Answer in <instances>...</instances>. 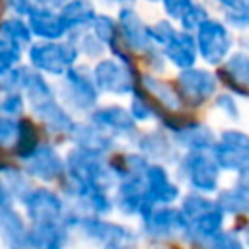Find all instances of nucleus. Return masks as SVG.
Here are the masks:
<instances>
[{"mask_svg":"<svg viewBox=\"0 0 249 249\" xmlns=\"http://www.w3.org/2000/svg\"><path fill=\"white\" fill-rule=\"evenodd\" d=\"M21 62V51L0 37V78Z\"/></svg>","mask_w":249,"mask_h":249,"instance_id":"ea45409f","label":"nucleus"},{"mask_svg":"<svg viewBox=\"0 0 249 249\" xmlns=\"http://www.w3.org/2000/svg\"><path fill=\"white\" fill-rule=\"evenodd\" d=\"M216 202L224 214H249V195L239 187L222 191Z\"/></svg>","mask_w":249,"mask_h":249,"instance_id":"2f4dec72","label":"nucleus"},{"mask_svg":"<svg viewBox=\"0 0 249 249\" xmlns=\"http://www.w3.org/2000/svg\"><path fill=\"white\" fill-rule=\"evenodd\" d=\"M142 222L148 233L158 237H169L179 231H187V218L181 208H173L169 204H156L146 208L142 214Z\"/></svg>","mask_w":249,"mask_h":249,"instance_id":"2eb2a0df","label":"nucleus"},{"mask_svg":"<svg viewBox=\"0 0 249 249\" xmlns=\"http://www.w3.org/2000/svg\"><path fill=\"white\" fill-rule=\"evenodd\" d=\"M175 88H177L183 103H187L191 107H198L216 95L218 80L210 70L191 66V68L179 70Z\"/></svg>","mask_w":249,"mask_h":249,"instance_id":"1a4fd4ad","label":"nucleus"},{"mask_svg":"<svg viewBox=\"0 0 249 249\" xmlns=\"http://www.w3.org/2000/svg\"><path fill=\"white\" fill-rule=\"evenodd\" d=\"M0 97H2V95H0Z\"/></svg>","mask_w":249,"mask_h":249,"instance_id":"864d4df0","label":"nucleus"},{"mask_svg":"<svg viewBox=\"0 0 249 249\" xmlns=\"http://www.w3.org/2000/svg\"><path fill=\"white\" fill-rule=\"evenodd\" d=\"M117 27H119V39H123L124 47L132 53L148 54L154 49H158L148 31V23L142 19V16L132 6H123L117 12Z\"/></svg>","mask_w":249,"mask_h":249,"instance_id":"9d476101","label":"nucleus"},{"mask_svg":"<svg viewBox=\"0 0 249 249\" xmlns=\"http://www.w3.org/2000/svg\"><path fill=\"white\" fill-rule=\"evenodd\" d=\"M58 12L64 18L70 33L82 31V29H89L91 21L97 16V8H95L93 0H68Z\"/></svg>","mask_w":249,"mask_h":249,"instance_id":"cd10ccee","label":"nucleus"},{"mask_svg":"<svg viewBox=\"0 0 249 249\" xmlns=\"http://www.w3.org/2000/svg\"><path fill=\"white\" fill-rule=\"evenodd\" d=\"M195 41L198 56L208 66H220L233 49V35L230 27L216 18H206L196 29H195Z\"/></svg>","mask_w":249,"mask_h":249,"instance_id":"20e7f679","label":"nucleus"},{"mask_svg":"<svg viewBox=\"0 0 249 249\" xmlns=\"http://www.w3.org/2000/svg\"><path fill=\"white\" fill-rule=\"evenodd\" d=\"M212 158L216 160L220 169L233 171V173H247L249 171V134L237 128L224 130L212 150Z\"/></svg>","mask_w":249,"mask_h":249,"instance_id":"0eeeda50","label":"nucleus"},{"mask_svg":"<svg viewBox=\"0 0 249 249\" xmlns=\"http://www.w3.org/2000/svg\"><path fill=\"white\" fill-rule=\"evenodd\" d=\"M27 103L21 91H4L0 97V113L8 117H19L25 111Z\"/></svg>","mask_w":249,"mask_h":249,"instance_id":"58836bf2","label":"nucleus"},{"mask_svg":"<svg viewBox=\"0 0 249 249\" xmlns=\"http://www.w3.org/2000/svg\"><path fill=\"white\" fill-rule=\"evenodd\" d=\"M54 91L64 109L80 115H89V111L97 107L101 95L95 86L91 68H88L86 64H74L66 74H62Z\"/></svg>","mask_w":249,"mask_h":249,"instance_id":"f257e3e1","label":"nucleus"},{"mask_svg":"<svg viewBox=\"0 0 249 249\" xmlns=\"http://www.w3.org/2000/svg\"><path fill=\"white\" fill-rule=\"evenodd\" d=\"M115 206L123 214H140L150 204L146 198V185H144V173H121L117 177V195H115Z\"/></svg>","mask_w":249,"mask_h":249,"instance_id":"dca6fc26","label":"nucleus"},{"mask_svg":"<svg viewBox=\"0 0 249 249\" xmlns=\"http://www.w3.org/2000/svg\"><path fill=\"white\" fill-rule=\"evenodd\" d=\"M78 49L70 39L62 41H35L27 47L29 66L41 74L60 78L74 64H78Z\"/></svg>","mask_w":249,"mask_h":249,"instance_id":"f03ea898","label":"nucleus"},{"mask_svg":"<svg viewBox=\"0 0 249 249\" xmlns=\"http://www.w3.org/2000/svg\"><path fill=\"white\" fill-rule=\"evenodd\" d=\"M64 171H66L68 179L76 181V183L99 185L105 189H109V185L115 183L113 169L101 154L80 150L76 146L64 158Z\"/></svg>","mask_w":249,"mask_h":249,"instance_id":"7ed1b4c3","label":"nucleus"},{"mask_svg":"<svg viewBox=\"0 0 249 249\" xmlns=\"http://www.w3.org/2000/svg\"><path fill=\"white\" fill-rule=\"evenodd\" d=\"M0 235L8 249H29L23 218L12 206L0 208Z\"/></svg>","mask_w":249,"mask_h":249,"instance_id":"393cba45","label":"nucleus"},{"mask_svg":"<svg viewBox=\"0 0 249 249\" xmlns=\"http://www.w3.org/2000/svg\"><path fill=\"white\" fill-rule=\"evenodd\" d=\"M140 84H142V91L148 93L152 99H156L160 105H163L169 113H175L181 109V105H183L181 95H179L177 88L171 86L169 82H165L154 74H144L140 78Z\"/></svg>","mask_w":249,"mask_h":249,"instance_id":"bb28decb","label":"nucleus"},{"mask_svg":"<svg viewBox=\"0 0 249 249\" xmlns=\"http://www.w3.org/2000/svg\"><path fill=\"white\" fill-rule=\"evenodd\" d=\"M222 64L230 93L249 97V53L235 51Z\"/></svg>","mask_w":249,"mask_h":249,"instance_id":"b1692460","label":"nucleus"},{"mask_svg":"<svg viewBox=\"0 0 249 249\" xmlns=\"http://www.w3.org/2000/svg\"><path fill=\"white\" fill-rule=\"evenodd\" d=\"M214 107L228 119H237L239 117V105H237V99L233 93L230 91H224V93H218L214 97Z\"/></svg>","mask_w":249,"mask_h":249,"instance_id":"a19ab883","label":"nucleus"},{"mask_svg":"<svg viewBox=\"0 0 249 249\" xmlns=\"http://www.w3.org/2000/svg\"><path fill=\"white\" fill-rule=\"evenodd\" d=\"M146 198L150 204H171L179 198V185L173 183L163 163H148L144 171Z\"/></svg>","mask_w":249,"mask_h":249,"instance_id":"6ab92c4d","label":"nucleus"},{"mask_svg":"<svg viewBox=\"0 0 249 249\" xmlns=\"http://www.w3.org/2000/svg\"><path fill=\"white\" fill-rule=\"evenodd\" d=\"M25 19H27L33 39H37V41H62L70 33V29L58 10L35 6L27 14Z\"/></svg>","mask_w":249,"mask_h":249,"instance_id":"f3484780","label":"nucleus"},{"mask_svg":"<svg viewBox=\"0 0 249 249\" xmlns=\"http://www.w3.org/2000/svg\"><path fill=\"white\" fill-rule=\"evenodd\" d=\"M128 113L136 123H146L152 119H158L160 113L152 103V97L148 93H144L142 89H134L130 93V103H128Z\"/></svg>","mask_w":249,"mask_h":249,"instance_id":"473e14b6","label":"nucleus"},{"mask_svg":"<svg viewBox=\"0 0 249 249\" xmlns=\"http://www.w3.org/2000/svg\"><path fill=\"white\" fill-rule=\"evenodd\" d=\"M0 37L4 41H8L10 45L18 47L19 51H27V47L33 43V35L31 29L27 25V19L21 16H8L0 21Z\"/></svg>","mask_w":249,"mask_h":249,"instance_id":"c85d7f7f","label":"nucleus"},{"mask_svg":"<svg viewBox=\"0 0 249 249\" xmlns=\"http://www.w3.org/2000/svg\"><path fill=\"white\" fill-rule=\"evenodd\" d=\"M160 51H161L165 62H169L177 70H185V68L195 66L196 64V58H198L195 35L191 31L181 29V27L171 35V39Z\"/></svg>","mask_w":249,"mask_h":249,"instance_id":"412c9836","label":"nucleus"},{"mask_svg":"<svg viewBox=\"0 0 249 249\" xmlns=\"http://www.w3.org/2000/svg\"><path fill=\"white\" fill-rule=\"evenodd\" d=\"M21 134V119L0 115V148H16Z\"/></svg>","mask_w":249,"mask_h":249,"instance_id":"c9c22d12","label":"nucleus"},{"mask_svg":"<svg viewBox=\"0 0 249 249\" xmlns=\"http://www.w3.org/2000/svg\"><path fill=\"white\" fill-rule=\"evenodd\" d=\"M136 148L138 152L150 161V163H167V161H177V146L173 144L171 136L167 134L165 128H152L144 134L136 136Z\"/></svg>","mask_w":249,"mask_h":249,"instance_id":"a211bd4d","label":"nucleus"},{"mask_svg":"<svg viewBox=\"0 0 249 249\" xmlns=\"http://www.w3.org/2000/svg\"><path fill=\"white\" fill-rule=\"evenodd\" d=\"M68 224L76 226L82 230V233L89 239H93L95 243H103L105 247L107 245H113V243H128V239L132 237V231L121 224H113V222H105L101 220L99 216H72L66 218Z\"/></svg>","mask_w":249,"mask_h":249,"instance_id":"4468645a","label":"nucleus"},{"mask_svg":"<svg viewBox=\"0 0 249 249\" xmlns=\"http://www.w3.org/2000/svg\"><path fill=\"white\" fill-rule=\"evenodd\" d=\"M0 177L4 179L8 191L12 196H18L19 200L23 198V195L31 189L29 187V181H27V173L18 169V167H12V165H0Z\"/></svg>","mask_w":249,"mask_h":249,"instance_id":"f704fd0d","label":"nucleus"},{"mask_svg":"<svg viewBox=\"0 0 249 249\" xmlns=\"http://www.w3.org/2000/svg\"><path fill=\"white\" fill-rule=\"evenodd\" d=\"M224 16V23L237 31L249 29V0H214Z\"/></svg>","mask_w":249,"mask_h":249,"instance_id":"c756f323","label":"nucleus"},{"mask_svg":"<svg viewBox=\"0 0 249 249\" xmlns=\"http://www.w3.org/2000/svg\"><path fill=\"white\" fill-rule=\"evenodd\" d=\"M70 140L74 142L76 148L80 150H88L93 154H101L105 156L107 152H111L115 148V138L109 136L107 132H103L99 126H95L91 121H84V123H74L72 130H70Z\"/></svg>","mask_w":249,"mask_h":249,"instance_id":"4be33fe9","label":"nucleus"},{"mask_svg":"<svg viewBox=\"0 0 249 249\" xmlns=\"http://www.w3.org/2000/svg\"><path fill=\"white\" fill-rule=\"evenodd\" d=\"M89 31L105 45V49H115L117 41H119V27H117V19L109 14H97L95 19L89 25Z\"/></svg>","mask_w":249,"mask_h":249,"instance_id":"7c9ffc66","label":"nucleus"},{"mask_svg":"<svg viewBox=\"0 0 249 249\" xmlns=\"http://www.w3.org/2000/svg\"><path fill=\"white\" fill-rule=\"evenodd\" d=\"M33 115L51 134H66L68 136L74 123H76L72 113L68 109H64L58 99L39 107L37 111H33Z\"/></svg>","mask_w":249,"mask_h":249,"instance_id":"a878e982","label":"nucleus"},{"mask_svg":"<svg viewBox=\"0 0 249 249\" xmlns=\"http://www.w3.org/2000/svg\"><path fill=\"white\" fill-rule=\"evenodd\" d=\"M91 74L99 93L130 95L136 89V70L132 60H121L117 56L97 58Z\"/></svg>","mask_w":249,"mask_h":249,"instance_id":"39448f33","label":"nucleus"},{"mask_svg":"<svg viewBox=\"0 0 249 249\" xmlns=\"http://www.w3.org/2000/svg\"><path fill=\"white\" fill-rule=\"evenodd\" d=\"M237 187H239L243 193H247V195H249V171L239 175V183H237Z\"/></svg>","mask_w":249,"mask_h":249,"instance_id":"de8ad7c7","label":"nucleus"},{"mask_svg":"<svg viewBox=\"0 0 249 249\" xmlns=\"http://www.w3.org/2000/svg\"><path fill=\"white\" fill-rule=\"evenodd\" d=\"M208 249H243V243L237 235L220 230L214 237L208 239Z\"/></svg>","mask_w":249,"mask_h":249,"instance_id":"79ce46f5","label":"nucleus"},{"mask_svg":"<svg viewBox=\"0 0 249 249\" xmlns=\"http://www.w3.org/2000/svg\"><path fill=\"white\" fill-rule=\"evenodd\" d=\"M68 241V230L62 220L37 222L27 230L29 249H64Z\"/></svg>","mask_w":249,"mask_h":249,"instance_id":"5701e85b","label":"nucleus"},{"mask_svg":"<svg viewBox=\"0 0 249 249\" xmlns=\"http://www.w3.org/2000/svg\"><path fill=\"white\" fill-rule=\"evenodd\" d=\"M19 160L23 163V171L39 181H56L64 173V158L47 142H39Z\"/></svg>","mask_w":249,"mask_h":249,"instance_id":"9b49d317","label":"nucleus"},{"mask_svg":"<svg viewBox=\"0 0 249 249\" xmlns=\"http://www.w3.org/2000/svg\"><path fill=\"white\" fill-rule=\"evenodd\" d=\"M23 208H25V214L27 218L37 224V222H58L64 218V202L62 198L47 189V187H35V189H29L23 198Z\"/></svg>","mask_w":249,"mask_h":249,"instance_id":"ddd939ff","label":"nucleus"},{"mask_svg":"<svg viewBox=\"0 0 249 249\" xmlns=\"http://www.w3.org/2000/svg\"><path fill=\"white\" fill-rule=\"evenodd\" d=\"M245 241H247V243H249V228H247V230H245Z\"/></svg>","mask_w":249,"mask_h":249,"instance_id":"3c124183","label":"nucleus"},{"mask_svg":"<svg viewBox=\"0 0 249 249\" xmlns=\"http://www.w3.org/2000/svg\"><path fill=\"white\" fill-rule=\"evenodd\" d=\"M35 6H43V8H51V10H60L68 0H33Z\"/></svg>","mask_w":249,"mask_h":249,"instance_id":"49530a36","label":"nucleus"},{"mask_svg":"<svg viewBox=\"0 0 249 249\" xmlns=\"http://www.w3.org/2000/svg\"><path fill=\"white\" fill-rule=\"evenodd\" d=\"M89 121L99 126L103 132H107L109 136L117 138H124V140H136L138 136V126L136 121L130 117L128 109L121 107V105H101L89 111Z\"/></svg>","mask_w":249,"mask_h":249,"instance_id":"f8f14e48","label":"nucleus"},{"mask_svg":"<svg viewBox=\"0 0 249 249\" xmlns=\"http://www.w3.org/2000/svg\"><path fill=\"white\" fill-rule=\"evenodd\" d=\"M181 177L196 193H214L220 183V167L210 152H185L177 160Z\"/></svg>","mask_w":249,"mask_h":249,"instance_id":"423d86ee","label":"nucleus"},{"mask_svg":"<svg viewBox=\"0 0 249 249\" xmlns=\"http://www.w3.org/2000/svg\"><path fill=\"white\" fill-rule=\"evenodd\" d=\"M158 119L161 123V128H165L167 134L171 136L173 144L177 148H183L185 152H210L216 142L214 130L204 123L177 121V119L171 121L169 117H163V115H160Z\"/></svg>","mask_w":249,"mask_h":249,"instance_id":"6e6552de","label":"nucleus"},{"mask_svg":"<svg viewBox=\"0 0 249 249\" xmlns=\"http://www.w3.org/2000/svg\"><path fill=\"white\" fill-rule=\"evenodd\" d=\"M12 198H14V196L10 195V191H8L6 183H4V179L0 177V208H2V206H10Z\"/></svg>","mask_w":249,"mask_h":249,"instance_id":"a18cd8bd","label":"nucleus"},{"mask_svg":"<svg viewBox=\"0 0 249 249\" xmlns=\"http://www.w3.org/2000/svg\"><path fill=\"white\" fill-rule=\"evenodd\" d=\"M107 4H115V6H119V8H123V6H132L134 4V0H105Z\"/></svg>","mask_w":249,"mask_h":249,"instance_id":"09e8293b","label":"nucleus"},{"mask_svg":"<svg viewBox=\"0 0 249 249\" xmlns=\"http://www.w3.org/2000/svg\"><path fill=\"white\" fill-rule=\"evenodd\" d=\"M105 249H130L128 243H113V245H107Z\"/></svg>","mask_w":249,"mask_h":249,"instance_id":"8fccbe9b","label":"nucleus"},{"mask_svg":"<svg viewBox=\"0 0 249 249\" xmlns=\"http://www.w3.org/2000/svg\"><path fill=\"white\" fill-rule=\"evenodd\" d=\"M21 70V84H19V91L25 97L27 107L31 109V113L51 101L56 99V91L54 88L49 84V80L45 78V74L37 72L35 68H31L29 64L19 66Z\"/></svg>","mask_w":249,"mask_h":249,"instance_id":"aec40b11","label":"nucleus"},{"mask_svg":"<svg viewBox=\"0 0 249 249\" xmlns=\"http://www.w3.org/2000/svg\"><path fill=\"white\" fill-rule=\"evenodd\" d=\"M206 18H208L206 8H204L200 2H193V4L187 8V12L181 16V19H179V27L185 29V31L195 33V29H196Z\"/></svg>","mask_w":249,"mask_h":249,"instance_id":"4c0bfd02","label":"nucleus"},{"mask_svg":"<svg viewBox=\"0 0 249 249\" xmlns=\"http://www.w3.org/2000/svg\"><path fill=\"white\" fill-rule=\"evenodd\" d=\"M8 10L14 14V16H21V18H27V14L35 8V2L33 0H4Z\"/></svg>","mask_w":249,"mask_h":249,"instance_id":"c03bdc74","label":"nucleus"},{"mask_svg":"<svg viewBox=\"0 0 249 249\" xmlns=\"http://www.w3.org/2000/svg\"><path fill=\"white\" fill-rule=\"evenodd\" d=\"M160 2H161L163 14L167 16V19H171V21H179L181 16L187 12V8H189L195 0H160Z\"/></svg>","mask_w":249,"mask_h":249,"instance_id":"37998d69","label":"nucleus"},{"mask_svg":"<svg viewBox=\"0 0 249 249\" xmlns=\"http://www.w3.org/2000/svg\"><path fill=\"white\" fill-rule=\"evenodd\" d=\"M146 2H158V0H146Z\"/></svg>","mask_w":249,"mask_h":249,"instance_id":"603ef678","label":"nucleus"},{"mask_svg":"<svg viewBox=\"0 0 249 249\" xmlns=\"http://www.w3.org/2000/svg\"><path fill=\"white\" fill-rule=\"evenodd\" d=\"M148 31H150V39H152V43H154L158 49H161V47L171 39V35L177 31V27L173 25L171 19L161 18V19L150 23V25H148Z\"/></svg>","mask_w":249,"mask_h":249,"instance_id":"e433bc0d","label":"nucleus"},{"mask_svg":"<svg viewBox=\"0 0 249 249\" xmlns=\"http://www.w3.org/2000/svg\"><path fill=\"white\" fill-rule=\"evenodd\" d=\"M66 39H70L74 43V47L78 49L80 54H86L88 58H101V54L107 51L105 45L89 31V29H82V31H74L70 33Z\"/></svg>","mask_w":249,"mask_h":249,"instance_id":"72a5a7b5","label":"nucleus"}]
</instances>
